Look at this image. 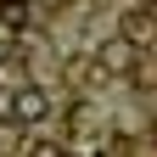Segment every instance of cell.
Wrapping results in <instances>:
<instances>
[{"mask_svg": "<svg viewBox=\"0 0 157 157\" xmlns=\"http://www.w3.org/2000/svg\"><path fill=\"white\" fill-rule=\"evenodd\" d=\"M0 112L11 118V124H45V112H51V95L39 90V84H23L11 95V101H0Z\"/></svg>", "mask_w": 157, "mask_h": 157, "instance_id": "1", "label": "cell"}, {"mask_svg": "<svg viewBox=\"0 0 157 157\" xmlns=\"http://www.w3.org/2000/svg\"><path fill=\"white\" fill-rule=\"evenodd\" d=\"M118 39H129V45H151V39H157V11H151V6L129 11V17H124V34H118Z\"/></svg>", "mask_w": 157, "mask_h": 157, "instance_id": "2", "label": "cell"}, {"mask_svg": "<svg viewBox=\"0 0 157 157\" xmlns=\"http://www.w3.org/2000/svg\"><path fill=\"white\" fill-rule=\"evenodd\" d=\"M95 62H101L107 73H124V67L135 62V45H129V39H107V45L95 51Z\"/></svg>", "mask_w": 157, "mask_h": 157, "instance_id": "3", "label": "cell"}, {"mask_svg": "<svg viewBox=\"0 0 157 157\" xmlns=\"http://www.w3.org/2000/svg\"><path fill=\"white\" fill-rule=\"evenodd\" d=\"M28 157H62V146H56V140H34V146H28Z\"/></svg>", "mask_w": 157, "mask_h": 157, "instance_id": "4", "label": "cell"}, {"mask_svg": "<svg viewBox=\"0 0 157 157\" xmlns=\"http://www.w3.org/2000/svg\"><path fill=\"white\" fill-rule=\"evenodd\" d=\"M45 6H67V0H45Z\"/></svg>", "mask_w": 157, "mask_h": 157, "instance_id": "5", "label": "cell"}]
</instances>
